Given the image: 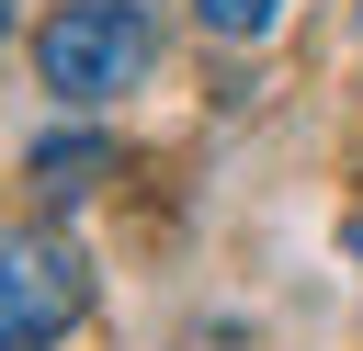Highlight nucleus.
Masks as SVG:
<instances>
[{
  "instance_id": "f257e3e1",
  "label": "nucleus",
  "mask_w": 363,
  "mask_h": 351,
  "mask_svg": "<svg viewBox=\"0 0 363 351\" xmlns=\"http://www.w3.org/2000/svg\"><path fill=\"white\" fill-rule=\"evenodd\" d=\"M34 68H45L57 102L91 113V102H113V91H136L159 68V11L147 0H57L45 34H34Z\"/></svg>"
},
{
  "instance_id": "f03ea898",
  "label": "nucleus",
  "mask_w": 363,
  "mask_h": 351,
  "mask_svg": "<svg viewBox=\"0 0 363 351\" xmlns=\"http://www.w3.org/2000/svg\"><path fill=\"white\" fill-rule=\"evenodd\" d=\"M91 317V272L45 226H0V351H57Z\"/></svg>"
},
{
  "instance_id": "7ed1b4c3",
  "label": "nucleus",
  "mask_w": 363,
  "mask_h": 351,
  "mask_svg": "<svg viewBox=\"0 0 363 351\" xmlns=\"http://www.w3.org/2000/svg\"><path fill=\"white\" fill-rule=\"evenodd\" d=\"M193 11H204V34H227V45H250V34L284 23V0H193Z\"/></svg>"
},
{
  "instance_id": "20e7f679",
  "label": "nucleus",
  "mask_w": 363,
  "mask_h": 351,
  "mask_svg": "<svg viewBox=\"0 0 363 351\" xmlns=\"http://www.w3.org/2000/svg\"><path fill=\"white\" fill-rule=\"evenodd\" d=\"M340 238H352V260H363V215H352V226H340Z\"/></svg>"
},
{
  "instance_id": "39448f33",
  "label": "nucleus",
  "mask_w": 363,
  "mask_h": 351,
  "mask_svg": "<svg viewBox=\"0 0 363 351\" xmlns=\"http://www.w3.org/2000/svg\"><path fill=\"white\" fill-rule=\"evenodd\" d=\"M352 34H363V0H352Z\"/></svg>"
},
{
  "instance_id": "423d86ee",
  "label": "nucleus",
  "mask_w": 363,
  "mask_h": 351,
  "mask_svg": "<svg viewBox=\"0 0 363 351\" xmlns=\"http://www.w3.org/2000/svg\"><path fill=\"white\" fill-rule=\"evenodd\" d=\"M0 34H11V11H0Z\"/></svg>"
}]
</instances>
